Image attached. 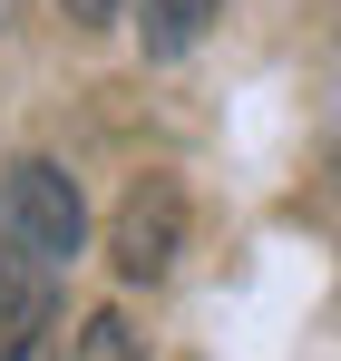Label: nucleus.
<instances>
[{
    "label": "nucleus",
    "mask_w": 341,
    "mask_h": 361,
    "mask_svg": "<svg viewBox=\"0 0 341 361\" xmlns=\"http://www.w3.org/2000/svg\"><path fill=\"white\" fill-rule=\"evenodd\" d=\"M0 205H10V235L30 244V254H49V264H68V254H78V235H88L78 185L58 176L49 157H20V166L0 176Z\"/></svg>",
    "instance_id": "obj_1"
},
{
    "label": "nucleus",
    "mask_w": 341,
    "mask_h": 361,
    "mask_svg": "<svg viewBox=\"0 0 341 361\" xmlns=\"http://www.w3.org/2000/svg\"><path fill=\"white\" fill-rule=\"evenodd\" d=\"M175 244H185V185L175 176H137L127 205H117V225H108L117 274H127V283H156V274L175 264Z\"/></svg>",
    "instance_id": "obj_2"
},
{
    "label": "nucleus",
    "mask_w": 341,
    "mask_h": 361,
    "mask_svg": "<svg viewBox=\"0 0 341 361\" xmlns=\"http://www.w3.org/2000/svg\"><path fill=\"white\" fill-rule=\"evenodd\" d=\"M49 332H58V274L49 254L10 235L0 244V361H49Z\"/></svg>",
    "instance_id": "obj_3"
},
{
    "label": "nucleus",
    "mask_w": 341,
    "mask_h": 361,
    "mask_svg": "<svg viewBox=\"0 0 341 361\" xmlns=\"http://www.w3.org/2000/svg\"><path fill=\"white\" fill-rule=\"evenodd\" d=\"M215 10H225V0H147V20H137V30H147V49H156V59H185V49L205 39V20H215Z\"/></svg>",
    "instance_id": "obj_4"
},
{
    "label": "nucleus",
    "mask_w": 341,
    "mask_h": 361,
    "mask_svg": "<svg viewBox=\"0 0 341 361\" xmlns=\"http://www.w3.org/2000/svg\"><path fill=\"white\" fill-rule=\"evenodd\" d=\"M68 361H147V352H137L127 312H88V322H78V342H68Z\"/></svg>",
    "instance_id": "obj_5"
},
{
    "label": "nucleus",
    "mask_w": 341,
    "mask_h": 361,
    "mask_svg": "<svg viewBox=\"0 0 341 361\" xmlns=\"http://www.w3.org/2000/svg\"><path fill=\"white\" fill-rule=\"evenodd\" d=\"M68 20H78V30H108V20H117V0H68Z\"/></svg>",
    "instance_id": "obj_6"
}]
</instances>
